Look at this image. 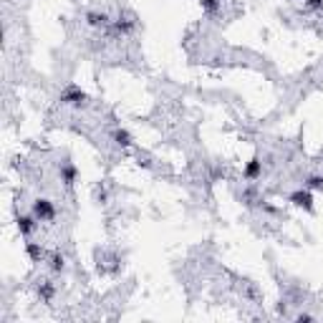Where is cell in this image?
I'll return each mask as SVG.
<instances>
[{
    "label": "cell",
    "mask_w": 323,
    "mask_h": 323,
    "mask_svg": "<svg viewBox=\"0 0 323 323\" xmlns=\"http://www.w3.org/2000/svg\"><path fill=\"white\" fill-rule=\"evenodd\" d=\"M36 217H38V222H53L56 220V204L46 197H38L33 202V210H31Z\"/></svg>",
    "instance_id": "cell-1"
},
{
    "label": "cell",
    "mask_w": 323,
    "mask_h": 323,
    "mask_svg": "<svg viewBox=\"0 0 323 323\" xmlns=\"http://www.w3.org/2000/svg\"><path fill=\"white\" fill-rule=\"evenodd\" d=\"M61 101L63 104H68V106H76V109H81V106H86V94L79 89V86H68V89L61 94Z\"/></svg>",
    "instance_id": "cell-2"
},
{
    "label": "cell",
    "mask_w": 323,
    "mask_h": 323,
    "mask_svg": "<svg viewBox=\"0 0 323 323\" xmlns=\"http://www.w3.org/2000/svg\"><path fill=\"white\" fill-rule=\"evenodd\" d=\"M86 20H89L91 28H111V23H114L111 16L104 10H89L86 13Z\"/></svg>",
    "instance_id": "cell-3"
},
{
    "label": "cell",
    "mask_w": 323,
    "mask_h": 323,
    "mask_svg": "<svg viewBox=\"0 0 323 323\" xmlns=\"http://www.w3.org/2000/svg\"><path fill=\"white\" fill-rule=\"evenodd\" d=\"M38 217L31 212V215H18V230H20V235H25V238H31V235L38 230Z\"/></svg>",
    "instance_id": "cell-4"
},
{
    "label": "cell",
    "mask_w": 323,
    "mask_h": 323,
    "mask_svg": "<svg viewBox=\"0 0 323 323\" xmlns=\"http://www.w3.org/2000/svg\"><path fill=\"white\" fill-rule=\"evenodd\" d=\"M242 174H245V180H250V182L258 180L260 174H262V162H260V157H253L250 162H247V167H245Z\"/></svg>",
    "instance_id": "cell-5"
},
{
    "label": "cell",
    "mask_w": 323,
    "mask_h": 323,
    "mask_svg": "<svg viewBox=\"0 0 323 323\" xmlns=\"http://www.w3.org/2000/svg\"><path fill=\"white\" fill-rule=\"evenodd\" d=\"M58 174H61V180L66 182V184H73V182H76V167H73L71 164V162H66V164H61V169H58Z\"/></svg>",
    "instance_id": "cell-6"
},
{
    "label": "cell",
    "mask_w": 323,
    "mask_h": 323,
    "mask_svg": "<svg viewBox=\"0 0 323 323\" xmlns=\"http://www.w3.org/2000/svg\"><path fill=\"white\" fill-rule=\"evenodd\" d=\"M63 270H66V258L61 253H53L51 255V273L58 275V273H63Z\"/></svg>",
    "instance_id": "cell-7"
},
{
    "label": "cell",
    "mask_w": 323,
    "mask_h": 323,
    "mask_svg": "<svg viewBox=\"0 0 323 323\" xmlns=\"http://www.w3.org/2000/svg\"><path fill=\"white\" fill-rule=\"evenodd\" d=\"M290 200H293V204H298V207H305V210L313 207V204H311V195H308V192H293Z\"/></svg>",
    "instance_id": "cell-8"
},
{
    "label": "cell",
    "mask_w": 323,
    "mask_h": 323,
    "mask_svg": "<svg viewBox=\"0 0 323 323\" xmlns=\"http://www.w3.org/2000/svg\"><path fill=\"white\" fill-rule=\"evenodd\" d=\"M114 141L119 144V146H129L131 144V134H129V131H124V129H116L114 131Z\"/></svg>",
    "instance_id": "cell-9"
},
{
    "label": "cell",
    "mask_w": 323,
    "mask_h": 323,
    "mask_svg": "<svg viewBox=\"0 0 323 323\" xmlns=\"http://www.w3.org/2000/svg\"><path fill=\"white\" fill-rule=\"evenodd\" d=\"M53 293H56V288H53V283H43V285L38 288V296H40L43 301H46V303H48V301L53 298Z\"/></svg>",
    "instance_id": "cell-10"
},
{
    "label": "cell",
    "mask_w": 323,
    "mask_h": 323,
    "mask_svg": "<svg viewBox=\"0 0 323 323\" xmlns=\"http://www.w3.org/2000/svg\"><path fill=\"white\" fill-rule=\"evenodd\" d=\"M25 250H28V255H31L33 260H38V262L43 260V247H38L36 242H28V245H25Z\"/></svg>",
    "instance_id": "cell-11"
},
{
    "label": "cell",
    "mask_w": 323,
    "mask_h": 323,
    "mask_svg": "<svg viewBox=\"0 0 323 323\" xmlns=\"http://www.w3.org/2000/svg\"><path fill=\"white\" fill-rule=\"evenodd\" d=\"M305 187H308V189H323V177H318V174H313V177H308Z\"/></svg>",
    "instance_id": "cell-12"
},
{
    "label": "cell",
    "mask_w": 323,
    "mask_h": 323,
    "mask_svg": "<svg viewBox=\"0 0 323 323\" xmlns=\"http://www.w3.org/2000/svg\"><path fill=\"white\" fill-rule=\"evenodd\" d=\"M200 3H202V8L207 10V13H215V10L220 8V3H217V0H200Z\"/></svg>",
    "instance_id": "cell-13"
},
{
    "label": "cell",
    "mask_w": 323,
    "mask_h": 323,
    "mask_svg": "<svg viewBox=\"0 0 323 323\" xmlns=\"http://www.w3.org/2000/svg\"><path fill=\"white\" fill-rule=\"evenodd\" d=\"M308 10H323V0H305Z\"/></svg>",
    "instance_id": "cell-14"
},
{
    "label": "cell",
    "mask_w": 323,
    "mask_h": 323,
    "mask_svg": "<svg viewBox=\"0 0 323 323\" xmlns=\"http://www.w3.org/2000/svg\"><path fill=\"white\" fill-rule=\"evenodd\" d=\"M296 318H298V321H311L313 316H308V313H301V316H296Z\"/></svg>",
    "instance_id": "cell-15"
}]
</instances>
